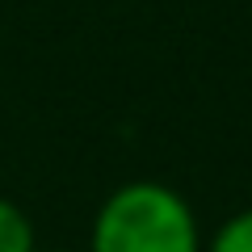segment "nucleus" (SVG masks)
<instances>
[{
	"mask_svg": "<svg viewBox=\"0 0 252 252\" xmlns=\"http://www.w3.org/2000/svg\"><path fill=\"white\" fill-rule=\"evenodd\" d=\"M89 252H202V231L172 185L130 181L97 206Z\"/></svg>",
	"mask_w": 252,
	"mask_h": 252,
	"instance_id": "obj_1",
	"label": "nucleus"
},
{
	"mask_svg": "<svg viewBox=\"0 0 252 252\" xmlns=\"http://www.w3.org/2000/svg\"><path fill=\"white\" fill-rule=\"evenodd\" d=\"M34 248H38V240H34L30 215L17 202L0 198V252H34Z\"/></svg>",
	"mask_w": 252,
	"mask_h": 252,
	"instance_id": "obj_2",
	"label": "nucleus"
},
{
	"mask_svg": "<svg viewBox=\"0 0 252 252\" xmlns=\"http://www.w3.org/2000/svg\"><path fill=\"white\" fill-rule=\"evenodd\" d=\"M202 252H252V206L235 210L231 219H223Z\"/></svg>",
	"mask_w": 252,
	"mask_h": 252,
	"instance_id": "obj_3",
	"label": "nucleus"
},
{
	"mask_svg": "<svg viewBox=\"0 0 252 252\" xmlns=\"http://www.w3.org/2000/svg\"><path fill=\"white\" fill-rule=\"evenodd\" d=\"M34 252H63V248H34Z\"/></svg>",
	"mask_w": 252,
	"mask_h": 252,
	"instance_id": "obj_4",
	"label": "nucleus"
}]
</instances>
